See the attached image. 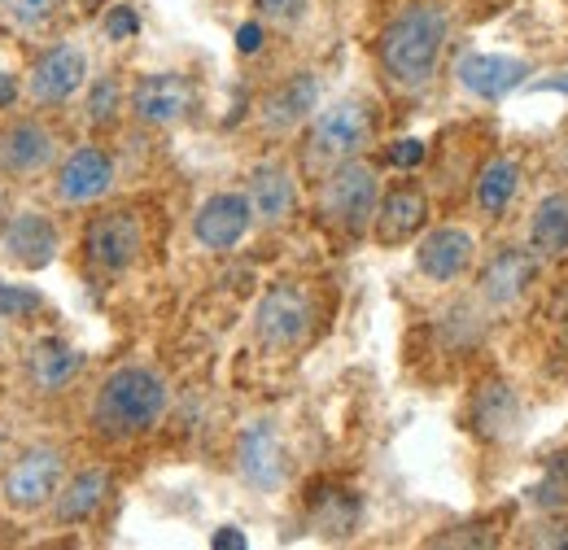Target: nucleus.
<instances>
[{
  "mask_svg": "<svg viewBox=\"0 0 568 550\" xmlns=\"http://www.w3.org/2000/svg\"><path fill=\"white\" fill-rule=\"evenodd\" d=\"M450 40V9L442 0L403 4L376 35V67L398 92H425Z\"/></svg>",
  "mask_w": 568,
  "mask_h": 550,
  "instance_id": "obj_1",
  "label": "nucleus"
},
{
  "mask_svg": "<svg viewBox=\"0 0 568 550\" xmlns=\"http://www.w3.org/2000/svg\"><path fill=\"white\" fill-rule=\"evenodd\" d=\"M171 407V389L166 380L144 367V363H123L114 367L101 385H97V398H92V432L110 446H128L144 432H153L162 424V415Z\"/></svg>",
  "mask_w": 568,
  "mask_h": 550,
  "instance_id": "obj_2",
  "label": "nucleus"
},
{
  "mask_svg": "<svg viewBox=\"0 0 568 550\" xmlns=\"http://www.w3.org/2000/svg\"><path fill=\"white\" fill-rule=\"evenodd\" d=\"M376 140V110L363 96H342L306 119L302 136V171L324 180L333 166L358 157Z\"/></svg>",
  "mask_w": 568,
  "mask_h": 550,
  "instance_id": "obj_3",
  "label": "nucleus"
},
{
  "mask_svg": "<svg viewBox=\"0 0 568 550\" xmlns=\"http://www.w3.org/2000/svg\"><path fill=\"white\" fill-rule=\"evenodd\" d=\"M376 202H381V180L376 171L351 157L342 166H333L324 180H320V193H315V214L328 232L337 236H363L372 232V218H376Z\"/></svg>",
  "mask_w": 568,
  "mask_h": 550,
  "instance_id": "obj_4",
  "label": "nucleus"
},
{
  "mask_svg": "<svg viewBox=\"0 0 568 550\" xmlns=\"http://www.w3.org/2000/svg\"><path fill=\"white\" fill-rule=\"evenodd\" d=\"M67 481V450L58 441H36L13 455V464L0 472V502L18 516L44 511Z\"/></svg>",
  "mask_w": 568,
  "mask_h": 550,
  "instance_id": "obj_5",
  "label": "nucleus"
},
{
  "mask_svg": "<svg viewBox=\"0 0 568 550\" xmlns=\"http://www.w3.org/2000/svg\"><path fill=\"white\" fill-rule=\"evenodd\" d=\"M311 328H315V302H311L306 284L281 279L254 306V342L263 349H272V354L297 349L311 337Z\"/></svg>",
  "mask_w": 568,
  "mask_h": 550,
  "instance_id": "obj_6",
  "label": "nucleus"
},
{
  "mask_svg": "<svg viewBox=\"0 0 568 550\" xmlns=\"http://www.w3.org/2000/svg\"><path fill=\"white\" fill-rule=\"evenodd\" d=\"M144 249V227L136 210H97L83 227V263L101 275H123L136 267Z\"/></svg>",
  "mask_w": 568,
  "mask_h": 550,
  "instance_id": "obj_7",
  "label": "nucleus"
},
{
  "mask_svg": "<svg viewBox=\"0 0 568 550\" xmlns=\"http://www.w3.org/2000/svg\"><path fill=\"white\" fill-rule=\"evenodd\" d=\"M62 162V140L44 119L0 123V180H36Z\"/></svg>",
  "mask_w": 568,
  "mask_h": 550,
  "instance_id": "obj_8",
  "label": "nucleus"
},
{
  "mask_svg": "<svg viewBox=\"0 0 568 550\" xmlns=\"http://www.w3.org/2000/svg\"><path fill=\"white\" fill-rule=\"evenodd\" d=\"M128 110H132V119L141 128H153V132L175 128L197 110V83L189 74H175V70L144 74L128 92Z\"/></svg>",
  "mask_w": 568,
  "mask_h": 550,
  "instance_id": "obj_9",
  "label": "nucleus"
},
{
  "mask_svg": "<svg viewBox=\"0 0 568 550\" xmlns=\"http://www.w3.org/2000/svg\"><path fill=\"white\" fill-rule=\"evenodd\" d=\"M114 189V157L101 144H74L71 153L58 162L53 175V197L62 206H97Z\"/></svg>",
  "mask_w": 568,
  "mask_h": 550,
  "instance_id": "obj_10",
  "label": "nucleus"
},
{
  "mask_svg": "<svg viewBox=\"0 0 568 550\" xmlns=\"http://www.w3.org/2000/svg\"><path fill=\"white\" fill-rule=\"evenodd\" d=\"M236 472L241 481L258 493H276L288 477V459H284V441L276 419H254L241 428L236 437Z\"/></svg>",
  "mask_w": 568,
  "mask_h": 550,
  "instance_id": "obj_11",
  "label": "nucleus"
},
{
  "mask_svg": "<svg viewBox=\"0 0 568 550\" xmlns=\"http://www.w3.org/2000/svg\"><path fill=\"white\" fill-rule=\"evenodd\" d=\"M88 79V53L79 44H53L27 70V101L40 110L67 105Z\"/></svg>",
  "mask_w": 568,
  "mask_h": 550,
  "instance_id": "obj_12",
  "label": "nucleus"
},
{
  "mask_svg": "<svg viewBox=\"0 0 568 550\" xmlns=\"http://www.w3.org/2000/svg\"><path fill=\"white\" fill-rule=\"evenodd\" d=\"M62 249L58 223L40 210H22L0 227V258L18 272H44Z\"/></svg>",
  "mask_w": 568,
  "mask_h": 550,
  "instance_id": "obj_13",
  "label": "nucleus"
},
{
  "mask_svg": "<svg viewBox=\"0 0 568 550\" xmlns=\"http://www.w3.org/2000/svg\"><path fill=\"white\" fill-rule=\"evenodd\" d=\"M428 227V193L425 184L416 180H398L381 193L376 202V218H372V236L376 245L394 249V245H407L412 236H420Z\"/></svg>",
  "mask_w": 568,
  "mask_h": 550,
  "instance_id": "obj_14",
  "label": "nucleus"
},
{
  "mask_svg": "<svg viewBox=\"0 0 568 550\" xmlns=\"http://www.w3.org/2000/svg\"><path fill=\"white\" fill-rule=\"evenodd\" d=\"M254 227V210H250V197L245 193H214L206 197L197 214H193V236L202 249L211 254H227L236 249Z\"/></svg>",
  "mask_w": 568,
  "mask_h": 550,
  "instance_id": "obj_15",
  "label": "nucleus"
},
{
  "mask_svg": "<svg viewBox=\"0 0 568 550\" xmlns=\"http://www.w3.org/2000/svg\"><path fill=\"white\" fill-rule=\"evenodd\" d=\"M315 105H320V79H315L311 70H297V74L281 79V83L263 96L258 123H263V132H272V136H288V132L306 128V119L315 114Z\"/></svg>",
  "mask_w": 568,
  "mask_h": 550,
  "instance_id": "obj_16",
  "label": "nucleus"
},
{
  "mask_svg": "<svg viewBox=\"0 0 568 550\" xmlns=\"http://www.w3.org/2000/svg\"><path fill=\"white\" fill-rule=\"evenodd\" d=\"M473 258H477L473 232L450 227V223L425 232L420 245H416V272L425 275V279H433V284H455L459 275H468Z\"/></svg>",
  "mask_w": 568,
  "mask_h": 550,
  "instance_id": "obj_17",
  "label": "nucleus"
},
{
  "mask_svg": "<svg viewBox=\"0 0 568 550\" xmlns=\"http://www.w3.org/2000/svg\"><path fill=\"white\" fill-rule=\"evenodd\" d=\"M538 275V254L520 249V245H503L498 254H490L477 272V297L490 306H511L525 297V288Z\"/></svg>",
  "mask_w": 568,
  "mask_h": 550,
  "instance_id": "obj_18",
  "label": "nucleus"
},
{
  "mask_svg": "<svg viewBox=\"0 0 568 550\" xmlns=\"http://www.w3.org/2000/svg\"><path fill=\"white\" fill-rule=\"evenodd\" d=\"M468 424L481 441H511L520 432V398L507 380H481L468 398Z\"/></svg>",
  "mask_w": 568,
  "mask_h": 550,
  "instance_id": "obj_19",
  "label": "nucleus"
},
{
  "mask_svg": "<svg viewBox=\"0 0 568 550\" xmlns=\"http://www.w3.org/2000/svg\"><path fill=\"white\" fill-rule=\"evenodd\" d=\"M455 79L464 92L481 96V101H503L511 88H520L529 79V62L507 58V53H464Z\"/></svg>",
  "mask_w": 568,
  "mask_h": 550,
  "instance_id": "obj_20",
  "label": "nucleus"
},
{
  "mask_svg": "<svg viewBox=\"0 0 568 550\" xmlns=\"http://www.w3.org/2000/svg\"><path fill=\"white\" fill-rule=\"evenodd\" d=\"M245 197H250V210H254V223L281 227L297 210V175L284 162H258L250 171V193Z\"/></svg>",
  "mask_w": 568,
  "mask_h": 550,
  "instance_id": "obj_21",
  "label": "nucleus"
},
{
  "mask_svg": "<svg viewBox=\"0 0 568 550\" xmlns=\"http://www.w3.org/2000/svg\"><path fill=\"white\" fill-rule=\"evenodd\" d=\"M363 520V498L355 489H342V485L324 481L306 493V524L311 533L328 538V542H342L351 538Z\"/></svg>",
  "mask_w": 568,
  "mask_h": 550,
  "instance_id": "obj_22",
  "label": "nucleus"
},
{
  "mask_svg": "<svg viewBox=\"0 0 568 550\" xmlns=\"http://www.w3.org/2000/svg\"><path fill=\"white\" fill-rule=\"evenodd\" d=\"M110 489H114V477L105 468H83L62 481L58 498L49 502L53 507V520L58 524H88L97 520V511L110 502Z\"/></svg>",
  "mask_w": 568,
  "mask_h": 550,
  "instance_id": "obj_23",
  "label": "nucleus"
},
{
  "mask_svg": "<svg viewBox=\"0 0 568 550\" xmlns=\"http://www.w3.org/2000/svg\"><path fill=\"white\" fill-rule=\"evenodd\" d=\"M83 367V354L62 337H40V342L27 349V380L40 389V394H58L67 389Z\"/></svg>",
  "mask_w": 568,
  "mask_h": 550,
  "instance_id": "obj_24",
  "label": "nucleus"
},
{
  "mask_svg": "<svg viewBox=\"0 0 568 550\" xmlns=\"http://www.w3.org/2000/svg\"><path fill=\"white\" fill-rule=\"evenodd\" d=\"M516 193H520V166L511 157H503V153L490 157L473 180V202L486 218H503L507 206L516 202Z\"/></svg>",
  "mask_w": 568,
  "mask_h": 550,
  "instance_id": "obj_25",
  "label": "nucleus"
},
{
  "mask_svg": "<svg viewBox=\"0 0 568 550\" xmlns=\"http://www.w3.org/2000/svg\"><path fill=\"white\" fill-rule=\"evenodd\" d=\"M529 249L538 258H565L568 254V193L542 197L529 218Z\"/></svg>",
  "mask_w": 568,
  "mask_h": 550,
  "instance_id": "obj_26",
  "label": "nucleus"
},
{
  "mask_svg": "<svg viewBox=\"0 0 568 550\" xmlns=\"http://www.w3.org/2000/svg\"><path fill=\"white\" fill-rule=\"evenodd\" d=\"M123 110H128V92H123L119 74H101V79H92V88H88V123H92L97 132L119 128Z\"/></svg>",
  "mask_w": 568,
  "mask_h": 550,
  "instance_id": "obj_27",
  "label": "nucleus"
},
{
  "mask_svg": "<svg viewBox=\"0 0 568 550\" xmlns=\"http://www.w3.org/2000/svg\"><path fill=\"white\" fill-rule=\"evenodd\" d=\"M62 0H0V22L9 31H36L58 13Z\"/></svg>",
  "mask_w": 568,
  "mask_h": 550,
  "instance_id": "obj_28",
  "label": "nucleus"
},
{
  "mask_svg": "<svg viewBox=\"0 0 568 550\" xmlns=\"http://www.w3.org/2000/svg\"><path fill=\"white\" fill-rule=\"evenodd\" d=\"M44 310V297L36 293V288H18V284H0V315L4 319H31V315H40Z\"/></svg>",
  "mask_w": 568,
  "mask_h": 550,
  "instance_id": "obj_29",
  "label": "nucleus"
},
{
  "mask_svg": "<svg viewBox=\"0 0 568 550\" xmlns=\"http://www.w3.org/2000/svg\"><path fill=\"white\" fill-rule=\"evenodd\" d=\"M534 498H538V507H568V459L551 464L547 481L534 489Z\"/></svg>",
  "mask_w": 568,
  "mask_h": 550,
  "instance_id": "obj_30",
  "label": "nucleus"
},
{
  "mask_svg": "<svg viewBox=\"0 0 568 550\" xmlns=\"http://www.w3.org/2000/svg\"><path fill=\"white\" fill-rule=\"evenodd\" d=\"M306 4H311V0H254L258 22H272V27H293V22H302Z\"/></svg>",
  "mask_w": 568,
  "mask_h": 550,
  "instance_id": "obj_31",
  "label": "nucleus"
},
{
  "mask_svg": "<svg viewBox=\"0 0 568 550\" xmlns=\"http://www.w3.org/2000/svg\"><path fill=\"white\" fill-rule=\"evenodd\" d=\"M136 31H141V18H136L132 4L110 9V18H105V35H110V40H128V35H136Z\"/></svg>",
  "mask_w": 568,
  "mask_h": 550,
  "instance_id": "obj_32",
  "label": "nucleus"
},
{
  "mask_svg": "<svg viewBox=\"0 0 568 550\" xmlns=\"http://www.w3.org/2000/svg\"><path fill=\"white\" fill-rule=\"evenodd\" d=\"M389 162L394 166H420L425 162V144L420 140H394L389 144Z\"/></svg>",
  "mask_w": 568,
  "mask_h": 550,
  "instance_id": "obj_33",
  "label": "nucleus"
},
{
  "mask_svg": "<svg viewBox=\"0 0 568 550\" xmlns=\"http://www.w3.org/2000/svg\"><path fill=\"white\" fill-rule=\"evenodd\" d=\"M236 49H241L245 58H254V53L263 49V22H245V27L236 31Z\"/></svg>",
  "mask_w": 568,
  "mask_h": 550,
  "instance_id": "obj_34",
  "label": "nucleus"
},
{
  "mask_svg": "<svg viewBox=\"0 0 568 550\" xmlns=\"http://www.w3.org/2000/svg\"><path fill=\"white\" fill-rule=\"evenodd\" d=\"M13 101H18V79L9 70H0V114L13 110Z\"/></svg>",
  "mask_w": 568,
  "mask_h": 550,
  "instance_id": "obj_35",
  "label": "nucleus"
},
{
  "mask_svg": "<svg viewBox=\"0 0 568 550\" xmlns=\"http://www.w3.org/2000/svg\"><path fill=\"white\" fill-rule=\"evenodd\" d=\"M214 550H245V538H241V529H219L211 538Z\"/></svg>",
  "mask_w": 568,
  "mask_h": 550,
  "instance_id": "obj_36",
  "label": "nucleus"
},
{
  "mask_svg": "<svg viewBox=\"0 0 568 550\" xmlns=\"http://www.w3.org/2000/svg\"><path fill=\"white\" fill-rule=\"evenodd\" d=\"M0 227H4V202H0Z\"/></svg>",
  "mask_w": 568,
  "mask_h": 550,
  "instance_id": "obj_37",
  "label": "nucleus"
},
{
  "mask_svg": "<svg viewBox=\"0 0 568 550\" xmlns=\"http://www.w3.org/2000/svg\"><path fill=\"white\" fill-rule=\"evenodd\" d=\"M79 4H97V0H79Z\"/></svg>",
  "mask_w": 568,
  "mask_h": 550,
  "instance_id": "obj_38",
  "label": "nucleus"
}]
</instances>
